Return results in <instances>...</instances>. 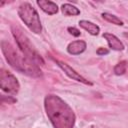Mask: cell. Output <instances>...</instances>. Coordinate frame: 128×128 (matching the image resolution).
<instances>
[{"mask_svg": "<svg viewBox=\"0 0 128 128\" xmlns=\"http://www.w3.org/2000/svg\"><path fill=\"white\" fill-rule=\"evenodd\" d=\"M12 34L16 40L17 46L19 48V50L29 59L31 60L33 63H35L36 65L40 66L44 64V60L43 58L38 54V52L36 51V49L34 48V46L32 45V43L30 42L29 38L21 31L20 28L12 26Z\"/></svg>", "mask_w": 128, "mask_h": 128, "instance_id": "obj_3", "label": "cell"}, {"mask_svg": "<svg viewBox=\"0 0 128 128\" xmlns=\"http://www.w3.org/2000/svg\"><path fill=\"white\" fill-rule=\"evenodd\" d=\"M18 15L24 24L34 33L39 34L42 31L40 17L36 9L28 2H23L18 7Z\"/></svg>", "mask_w": 128, "mask_h": 128, "instance_id": "obj_4", "label": "cell"}, {"mask_svg": "<svg viewBox=\"0 0 128 128\" xmlns=\"http://www.w3.org/2000/svg\"><path fill=\"white\" fill-rule=\"evenodd\" d=\"M1 50L9 65L15 70L32 77H39L42 75L39 66L29 60L20 50H17L9 42L4 40L1 41Z\"/></svg>", "mask_w": 128, "mask_h": 128, "instance_id": "obj_2", "label": "cell"}, {"mask_svg": "<svg viewBox=\"0 0 128 128\" xmlns=\"http://www.w3.org/2000/svg\"><path fill=\"white\" fill-rule=\"evenodd\" d=\"M127 66H128V62L127 61H121V62H119L114 67V73L116 75H123L126 72V70H127Z\"/></svg>", "mask_w": 128, "mask_h": 128, "instance_id": "obj_13", "label": "cell"}, {"mask_svg": "<svg viewBox=\"0 0 128 128\" xmlns=\"http://www.w3.org/2000/svg\"><path fill=\"white\" fill-rule=\"evenodd\" d=\"M79 26L82 27L84 30H86L89 34L91 35H98L99 32H100V28L98 25L94 24L93 22L91 21H88V20H80L79 21Z\"/></svg>", "mask_w": 128, "mask_h": 128, "instance_id": "obj_10", "label": "cell"}, {"mask_svg": "<svg viewBox=\"0 0 128 128\" xmlns=\"http://www.w3.org/2000/svg\"><path fill=\"white\" fill-rule=\"evenodd\" d=\"M102 17H103V19H105L106 21H108V22H110L112 24H115V25H123V21L120 18H118L117 16L113 15V14L104 12V13H102Z\"/></svg>", "mask_w": 128, "mask_h": 128, "instance_id": "obj_12", "label": "cell"}, {"mask_svg": "<svg viewBox=\"0 0 128 128\" xmlns=\"http://www.w3.org/2000/svg\"><path fill=\"white\" fill-rule=\"evenodd\" d=\"M46 114L54 128H73L75 114L72 108L59 96L49 94L44 99Z\"/></svg>", "mask_w": 128, "mask_h": 128, "instance_id": "obj_1", "label": "cell"}, {"mask_svg": "<svg viewBox=\"0 0 128 128\" xmlns=\"http://www.w3.org/2000/svg\"><path fill=\"white\" fill-rule=\"evenodd\" d=\"M61 11L65 16H76L80 14V10L76 6L69 4V3L63 4L61 6Z\"/></svg>", "mask_w": 128, "mask_h": 128, "instance_id": "obj_11", "label": "cell"}, {"mask_svg": "<svg viewBox=\"0 0 128 128\" xmlns=\"http://www.w3.org/2000/svg\"><path fill=\"white\" fill-rule=\"evenodd\" d=\"M96 53H97L98 55H100V56H104V55H106V54H108V53H109V50H108L107 48L100 47V48H98V49H97Z\"/></svg>", "mask_w": 128, "mask_h": 128, "instance_id": "obj_15", "label": "cell"}, {"mask_svg": "<svg viewBox=\"0 0 128 128\" xmlns=\"http://www.w3.org/2000/svg\"><path fill=\"white\" fill-rule=\"evenodd\" d=\"M86 49V42L83 40H75L68 44L67 52L71 55H78L85 51Z\"/></svg>", "mask_w": 128, "mask_h": 128, "instance_id": "obj_7", "label": "cell"}, {"mask_svg": "<svg viewBox=\"0 0 128 128\" xmlns=\"http://www.w3.org/2000/svg\"><path fill=\"white\" fill-rule=\"evenodd\" d=\"M0 87L2 91L11 95H15L19 91L20 84L12 73L2 69L0 73Z\"/></svg>", "mask_w": 128, "mask_h": 128, "instance_id": "obj_5", "label": "cell"}, {"mask_svg": "<svg viewBox=\"0 0 128 128\" xmlns=\"http://www.w3.org/2000/svg\"><path fill=\"white\" fill-rule=\"evenodd\" d=\"M55 62H56L57 65L64 71V73H65L69 78H71L72 80H76V81L81 82V83L86 84V85H92L91 82H89L88 80H86L83 76H81L78 72H76L72 67H70V66H69L68 64H66L65 62H63V61H59V60H55Z\"/></svg>", "mask_w": 128, "mask_h": 128, "instance_id": "obj_6", "label": "cell"}, {"mask_svg": "<svg viewBox=\"0 0 128 128\" xmlns=\"http://www.w3.org/2000/svg\"><path fill=\"white\" fill-rule=\"evenodd\" d=\"M103 37L106 39L109 47L113 50H116V51H122L124 50V44L112 33H104L103 34Z\"/></svg>", "mask_w": 128, "mask_h": 128, "instance_id": "obj_8", "label": "cell"}, {"mask_svg": "<svg viewBox=\"0 0 128 128\" xmlns=\"http://www.w3.org/2000/svg\"><path fill=\"white\" fill-rule=\"evenodd\" d=\"M124 36L125 37H128V33H124Z\"/></svg>", "mask_w": 128, "mask_h": 128, "instance_id": "obj_16", "label": "cell"}, {"mask_svg": "<svg viewBox=\"0 0 128 128\" xmlns=\"http://www.w3.org/2000/svg\"><path fill=\"white\" fill-rule=\"evenodd\" d=\"M68 32L70 33V34H72L73 36H75V37H78V36H80V34H81V32L77 29V28H75V27H68Z\"/></svg>", "mask_w": 128, "mask_h": 128, "instance_id": "obj_14", "label": "cell"}, {"mask_svg": "<svg viewBox=\"0 0 128 128\" xmlns=\"http://www.w3.org/2000/svg\"><path fill=\"white\" fill-rule=\"evenodd\" d=\"M37 5L41 8L42 11H44L46 14L53 15L58 12V6L56 3L52 1H47V0H37Z\"/></svg>", "mask_w": 128, "mask_h": 128, "instance_id": "obj_9", "label": "cell"}]
</instances>
